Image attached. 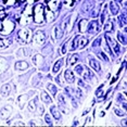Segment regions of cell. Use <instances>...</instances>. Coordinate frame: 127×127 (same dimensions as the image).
<instances>
[{"mask_svg":"<svg viewBox=\"0 0 127 127\" xmlns=\"http://www.w3.org/2000/svg\"><path fill=\"white\" fill-rule=\"evenodd\" d=\"M100 41H101V39H100V38H99V39H97L96 41L94 42V46H95V47H98V46H100Z\"/></svg>","mask_w":127,"mask_h":127,"instance_id":"obj_41","label":"cell"},{"mask_svg":"<svg viewBox=\"0 0 127 127\" xmlns=\"http://www.w3.org/2000/svg\"><path fill=\"white\" fill-rule=\"evenodd\" d=\"M66 46H67V44H64V45H63V47L61 48V50H60L61 54H65L66 53Z\"/></svg>","mask_w":127,"mask_h":127,"instance_id":"obj_38","label":"cell"},{"mask_svg":"<svg viewBox=\"0 0 127 127\" xmlns=\"http://www.w3.org/2000/svg\"><path fill=\"white\" fill-rule=\"evenodd\" d=\"M87 44H88V39L86 38V37H84V36H79V38H78V44H77V48L83 49Z\"/></svg>","mask_w":127,"mask_h":127,"instance_id":"obj_21","label":"cell"},{"mask_svg":"<svg viewBox=\"0 0 127 127\" xmlns=\"http://www.w3.org/2000/svg\"><path fill=\"white\" fill-rule=\"evenodd\" d=\"M36 103H37V98H36V99H33V100H31L30 102H28V105H27V108H28V110H30L31 112H35V111H36V108H37Z\"/></svg>","mask_w":127,"mask_h":127,"instance_id":"obj_23","label":"cell"},{"mask_svg":"<svg viewBox=\"0 0 127 127\" xmlns=\"http://www.w3.org/2000/svg\"><path fill=\"white\" fill-rule=\"evenodd\" d=\"M13 28H14V23L11 22L10 20H5L3 23H0V34L3 36L10 34L13 31Z\"/></svg>","mask_w":127,"mask_h":127,"instance_id":"obj_3","label":"cell"},{"mask_svg":"<svg viewBox=\"0 0 127 127\" xmlns=\"http://www.w3.org/2000/svg\"><path fill=\"white\" fill-rule=\"evenodd\" d=\"M92 8H94V1L92 0H85L83 4V10L85 12H88V11H91Z\"/></svg>","mask_w":127,"mask_h":127,"instance_id":"obj_17","label":"cell"},{"mask_svg":"<svg viewBox=\"0 0 127 127\" xmlns=\"http://www.w3.org/2000/svg\"><path fill=\"white\" fill-rule=\"evenodd\" d=\"M11 45V40L7 37H1L0 38V49H5Z\"/></svg>","mask_w":127,"mask_h":127,"instance_id":"obj_15","label":"cell"},{"mask_svg":"<svg viewBox=\"0 0 127 127\" xmlns=\"http://www.w3.org/2000/svg\"><path fill=\"white\" fill-rule=\"evenodd\" d=\"M103 28H104L105 32H112V31H113V22H112V21H108L104 24V27H103Z\"/></svg>","mask_w":127,"mask_h":127,"instance_id":"obj_27","label":"cell"},{"mask_svg":"<svg viewBox=\"0 0 127 127\" xmlns=\"http://www.w3.org/2000/svg\"><path fill=\"white\" fill-rule=\"evenodd\" d=\"M120 23H121V26H123L126 30V15L125 14H122L120 16Z\"/></svg>","mask_w":127,"mask_h":127,"instance_id":"obj_31","label":"cell"},{"mask_svg":"<svg viewBox=\"0 0 127 127\" xmlns=\"http://www.w3.org/2000/svg\"><path fill=\"white\" fill-rule=\"evenodd\" d=\"M87 32L90 34H97L99 32V23L97 21H92L90 23H88Z\"/></svg>","mask_w":127,"mask_h":127,"instance_id":"obj_8","label":"cell"},{"mask_svg":"<svg viewBox=\"0 0 127 127\" xmlns=\"http://www.w3.org/2000/svg\"><path fill=\"white\" fill-rule=\"evenodd\" d=\"M102 87H103V86H100V88L98 89V91L96 92L97 96H100V95H101V91H102Z\"/></svg>","mask_w":127,"mask_h":127,"instance_id":"obj_43","label":"cell"},{"mask_svg":"<svg viewBox=\"0 0 127 127\" xmlns=\"http://www.w3.org/2000/svg\"><path fill=\"white\" fill-rule=\"evenodd\" d=\"M87 27H88V21L86 19H83L78 22V31L80 33H85L87 32Z\"/></svg>","mask_w":127,"mask_h":127,"instance_id":"obj_11","label":"cell"},{"mask_svg":"<svg viewBox=\"0 0 127 127\" xmlns=\"http://www.w3.org/2000/svg\"><path fill=\"white\" fill-rule=\"evenodd\" d=\"M8 68V62L4 59L0 58V72H3Z\"/></svg>","mask_w":127,"mask_h":127,"instance_id":"obj_26","label":"cell"},{"mask_svg":"<svg viewBox=\"0 0 127 127\" xmlns=\"http://www.w3.org/2000/svg\"><path fill=\"white\" fill-rule=\"evenodd\" d=\"M121 124H122V126H126V118H124L122 122H121Z\"/></svg>","mask_w":127,"mask_h":127,"instance_id":"obj_44","label":"cell"},{"mask_svg":"<svg viewBox=\"0 0 127 127\" xmlns=\"http://www.w3.org/2000/svg\"><path fill=\"white\" fill-rule=\"evenodd\" d=\"M60 0H47V4H48V10L49 11H57L60 7Z\"/></svg>","mask_w":127,"mask_h":127,"instance_id":"obj_9","label":"cell"},{"mask_svg":"<svg viewBox=\"0 0 127 127\" xmlns=\"http://www.w3.org/2000/svg\"><path fill=\"white\" fill-rule=\"evenodd\" d=\"M114 112H115V113H116V115H118V116H123V112H121L120 111V110H117V109H115L114 110Z\"/></svg>","mask_w":127,"mask_h":127,"instance_id":"obj_39","label":"cell"},{"mask_svg":"<svg viewBox=\"0 0 127 127\" xmlns=\"http://www.w3.org/2000/svg\"><path fill=\"white\" fill-rule=\"evenodd\" d=\"M90 122H91V117H88L87 120H86V123H87V124H89Z\"/></svg>","mask_w":127,"mask_h":127,"instance_id":"obj_45","label":"cell"},{"mask_svg":"<svg viewBox=\"0 0 127 127\" xmlns=\"http://www.w3.org/2000/svg\"><path fill=\"white\" fill-rule=\"evenodd\" d=\"M41 121H39V120H37V121H31L30 122V124L28 125L30 126H35V125H41Z\"/></svg>","mask_w":127,"mask_h":127,"instance_id":"obj_36","label":"cell"},{"mask_svg":"<svg viewBox=\"0 0 127 127\" xmlns=\"http://www.w3.org/2000/svg\"><path fill=\"white\" fill-rule=\"evenodd\" d=\"M105 41H106V44L109 45V47L110 49H111L112 51L115 53V54H118L120 53V46L117 45V42H116V40L113 39L111 36H105Z\"/></svg>","mask_w":127,"mask_h":127,"instance_id":"obj_6","label":"cell"},{"mask_svg":"<svg viewBox=\"0 0 127 127\" xmlns=\"http://www.w3.org/2000/svg\"><path fill=\"white\" fill-rule=\"evenodd\" d=\"M75 71H76V73L78 74V75L83 76L86 80L89 79V78H91V77H92V73L88 70L87 67H85L84 65H77L76 67H75Z\"/></svg>","mask_w":127,"mask_h":127,"instance_id":"obj_4","label":"cell"},{"mask_svg":"<svg viewBox=\"0 0 127 127\" xmlns=\"http://www.w3.org/2000/svg\"><path fill=\"white\" fill-rule=\"evenodd\" d=\"M11 112H12V106H10V105L4 106V108L1 109V112H0V117H1L2 120H7V118L10 116Z\"/></svg>","mask_w":127,"mask_h":127,"instance_id":"obj_10","label":"cell"},{"mask_svg":"<svg viewBox=\"0 0 127 127\" xmlns=\"http://www.w3.org/2000/svg\"><path fill=\"white\" fill-rule=\"evenodd\" d=\"M78 60H79L78 54H77V53H73V54H71V56L68 57L67 61H68V64H70V65H75L77 62H78Z\"/></svg>","mask_w":127,"mask_h":127,"instance_id":"obj_18","label":"cell"},{"mask_svg":"<svg viewBox=\"0 0 127 127\" xmlns=\"http://www.w3.org/2000/svg\"><path fill=\"white\" fill-rule=\"evenodd\" d=\"M59 103H60V109L62 110L63 113H68V109L66 108L67 106V101H66V98L63 94L59 95Z\"/></svg>","mask_w":127,"mask_h":127,"instance_id":"obj_7","label":"cell"},{"mask_svg":"<svg viewBox=\"0 0 127 127\" xmlns=\"http://www.w3.org/2000/svg\"><path fill=\"white\" fill-rule=\"evenodd\" d=\"M89 64H90V66H91L92 68H94L95 71H97V72L100 71V65H99V63H98L95 59H90V61H89Z\"/></svg>","mask_w":127,"mask_h":127,"instance_id":"obj_24","label":"cell"},{"mask_svg":"<svg viewBox=\"0 0 127 127\" xmlns=\"http://www.w3.org/2000/svg\"><path fill=\"white\" fill-rule=\"evenodd\" d=\"M50 111H51V113H52V116L56 118V120H60L61 118V114H60V112H59V110H58L57 106H51L50 108Z\"/></svg>","mask_w":127,"mask_h":127,"instance_id":"obj_22","label":"cell"},{"mask_svg":"<svg viewBox=\"0 0 127 127\" xmlns=\"http://www.w3.org/2000/svg\"><path fill=\"white\" fill-rule=\"evenodd\" d=\"M102 47H103V49H104V51H106V53L110 54V56H112V51H111V49H110L109 45L106 44V41L102 44ZM112 57H113V56H112Z\"/></svg>","mask_w":127,"mask_h":127,"instance_id":"obj_32","label":"cell"},{"mask_svg":"<svg viewBox=\"0 0 127 127\" xmlns=\"http://www.w3.org/2000/svg\"><path fill=\"white\" fill-rule=\"evenodd\" d=\"M28 66H30V65H28V63L25 62V61H19V62L15 63V68H16V70H19V71L27 70Z\"/></svg>","mask_w":127,"mask_h":127,"instance_id":"obj_13","label":"cell"},{"mask_svg":"<svg viewBox=\"0 0 127 127\" xmlns=\"http://www.w3.org/2000/svg\"><path fill=\"white\" fill-rule=\"evenodd\" d=\"M52 35L54 36V39H60L63 36V31L60 28V26H56L52 31Z\"/></svg>","mask_w":127,"mask_h":127,"instance_id":"obj_19","label":"cell"},{"mask_svg":"<svg viewBox=\"0 0 127 127\" xmlns=\"http://www.w3.org/2000/svg\"><path fill=\"white\" fill-rule=\"evenodd\" d=\"M105 16H106V12H105V11H103L102 15H101V22H102V23H104V18H105Z\"/></svg>","mask_w":127,"mask_h":127,"instance_id":"obj_40","label":"cell"},{"mask_svg":"<svg viewBox=\"0 0 127 127\" xmlns=\"http://www.w3.org/2000/svg\"><path fill=\"white\" fill-rule=\"evenodd\" d=\"M110 10H111V13L113 14V15L118 14L120 8H118V5H117V3L115 1H111V3H110Z\"/></svg>","mask_w":127,"mask_h":127,"instance_id":"obj_20","label":"cell"},{"mask_svg":"<svg viewBox=\"0 0 127 127\" xmlns=\"http://www.w3.org/2000/svg\"><path fill=\"white\" fill-rule=\"evenodd\" d=\"M41 100L44 101L45 103H50L51 101H52V100H51V98L49 97V95L46 91H42L41 92Z\"/></svg>","mask_w":127,"mask_h":127,"instance_id":"obj_25","label":"cell"},{"mask_svg":"<svg viewBox=\"0 0 127 127\" xmlns=\"http://www.w3.org/2000/svg\"><path fill=\"white\" fill-rule=\"evenodd\" d=\"M0 92H1V96L8 97L10 95V92H11V85H10V84H5V85H3L1 87V90H0Z\"/></svg>","mask_w":127,"mask_h":127,"instance_id":"obj_12","label":"cell"},{"mask_svg":"<svg viewBox=\"0 0 127 127\" xmlns=\"http://www.w3.org/2000/svg\"><path fill=\"white\" fill-rule=\"evenodd\" d=\"M34 21L37 24H41L45 21V7L44 4L39 3L34 7Z\"/></svg>","mask_w":127,"mask_h":127,"instance_id":"obj_1","label":"cell"},{"mask_svg":"<svg viewBox=\"0 0 127 127\" xmlns=\"http://www.w3.org/2000/svg\"><path fill=\"white\" fill-rule=\"evenodd\" d=\"M63 62H64V60H63V59H59L56 63H54V65L52 67V73L53 74H57L58 72L60 71V68L63 66Z\"/></svg>","mask_w":127,"mask_h":127,"instance_id":"obj_14","label":"cell"},{"mask_svg":"<svg viewBox=\"0 0 127 127\" xmlns=\"http://www.w3.org/2000/svg\"><path fill=\"white\" fill-rule=\"evenodd\" d=\"M98 56H99L102 60H104L105 62H108V61H109V59H108V57L105 56V53H103V52H98Z\"/></svg>","mask_w":127,"mask_h":127,"instance_id":"obj_37","label":"cell"},{"mask_svg":"<svg viewBox=\"0 0 127 127\" xmlns=\"http://www.w3.org/2000/svg\"><path fill=\"white\" fill-rule=\"evenodd\" d=\"M91 10H94L91 12V16H92V18H96L98 14H99V8H92Z\"/></svg>","mask_w":127,"mask_h":127,"instance_id":"obj_34","label":"cell"},{"mask_svg":"<svg viewBox=\"0 0 127 127\" xmlns=\"http://www.w3.org/2000/svg\"><path fill=\"white\" fill-rule=\"evenodd\" d=\"M48 90L51 92V95H53V96H54V95L57 94L58 89H57V87L53 85V84H49V85H48Z\"/></svg>","mask_w":127,"mask_h":127,"instance_id":"obj_30","label":"cell"},{"mask_svg":"<svg viewBox=\"0 0 127 127\" xmlns=\"http://www.w3.org/2000/svg\"><path fill=\"white\" fill-rule=\"evenodd\" d=\"M64 1H65V3L66 4H73L74 3V0H64Z\"/></svg>","mask_w":127,"mask_h":127,"instance_id":"obj_42","label":"cell"},{"mask_svg":"<svg viewBox=\"0 0 127 127\" xmlns=\"http://www.w3.org/2000/svg\"><path fill=\"white\" fill-rule=\"evenodd\" d=\"M46 41V34L42 31H37L33 36V42L35 45H44Z\"/></svg>","mask_w":127,"mask_h":127,"instance_id":"obj_5","label":"cell"},{"mask_svg":"<svg viewBox=\"0 0 127 127\" xmlns=\"http://www.w3.org/2000/svg\"><path fill=\"white\" fill-rule=\"evenodd\" d=\"M117 35H118V39H120V41L122 42L123 45H126V37H125V35H123L122 33H118Z\"/></svg>","mask_w":127,"mask_h":127,"instance_id":"obj_33","label":"cell"},{"mask_svg":"<svg viewBox=\"0 0 127 127\" xmlns=\"http://www.w3.org/2000/svg\"><path fill=\"white\" fill-rule=\"evenodd\" d=\"M16 39L18 41H20L21 44H27L32 40V32L31 30L27 28H22L18 32V35H16Z\"/></svg>","mask_w":127,"mask_h":127,"instance_id":"obj_2","label":"cell"},{"mask_svg":"<svg viewBox=\"0 0 127 127\" xmlns=\"http://www.w3.org/2000/svg\"><path fill=\"white\" fill-rule=\"evenodd\" d=\"M26 100H27V96H25V95H23V96L19 97L18 102H19V104H20V108H23V105H24V103H25V101H26Z\"/></svg>","mask_w":127,"mask_h":127,"instance_id":"obj_29","label":"cell"},{"mask_svg":"<svg viewBox=\"0 0 127 127\" xmlns=\"http://www.w3.org/2000/svg\"><path fill=\"white\" fill-rule=\"evenodd\" d=\"M114 1H122V0H114Z\"/></svg>","mask_w":127,"mask_h":127,"instance_id":"obj_46","label":"cell"},{"mask_svg":"<svg viewBox=\"0 0 127 127\" xmlns=\"http://www.w3.org/2000/svg\"><path fill=\"white\" fill-rule=\"evenodd\" d=\"M45 120H46V123L48 124V125H52V121H51V117L49 114H46L45 115Z\"/></svg>","mask_w":127,"mask_h":127,"instance_id":"obj_35","label":"cell"},{"mask_svg":"<svg viewBox=\"0 0 127 127\" xmlns=\"http://www.w3.org/2000/svg\"><path fill=\"white\" fill-rule=\"evenodd\" d=\"M78 38H79V36H76V37H75V38L73 39V41H72V46H70V50H75V49H77Z\"/></svg>","mask_w":127,"mask_h":127,"instance_id":"obj_28","label":"cell"},{"mask_svg":"<svg viewBox=\"0 0 127 127\" xmlns=\"http://www.w3.org/2000/svg\"><path fill=\"white\" fill-rule=\"evenodd\" d=\"M64 78H65V80L67 83H74V79H75L74 73L71 70H66L65 74H64Z\"/></svg>","mask_w":127,"mask_h":127,"instance_id":"obj_16","label":"cell"}]
</instances>
